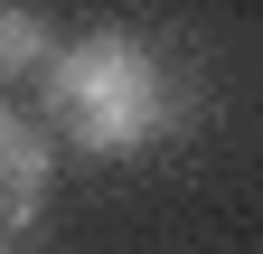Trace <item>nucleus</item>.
<instances>
[{
	"mask_svg": "<svg viewBox=\"0 0 263 254\" xmlns=\"http://www.w3.org/2000/svg\"><path fill=\"white\" fill-rule=\"evenodd\" d=\"M47 179H57L47 132L19 122V113H0V245H19V235L47 216Z\"/></svg>",
	"mask_w": 263,
	"mask_h": 254,
	"instance_id": "f03ea898",
	"label": "nucleus"
},
{
	"mask_svg": "<svg viewBox=\"0 0 263 254\" xmlns=\"http://www.w3.org/2000/svg\"><path fill=\"white\" fill-rule=\"evenodd\" d=\"M47 113L57 132L85 151V160H132V151H151L160 132H170V66L122 38V28H94V38L57 47L47 57Z\"/></svg>",
	"mask_w": 263,
	"mask_h": 254,
	"instance_id": "f257e3e1",
	"label": "nucleus"
},
{
	"mask_svg": "<svg viewBox=\"0 0 263 254\" xmlns=\"http://www.w3.org/2000/svg\"><path fill=\"white\" fill-rule=\"evenodd\" d=\"M0 254H19V245H0Z\"/></svg>",
	"mask_w": 263,
	"mask_h": 254,
	"instance_id": "20e7f679",
	"label": "nucleus"
},
{
	"mask_svg": "<svg viewBox=\"0 0 263 254\" xmlns=\"http://www.w3.org/2000/svg\"><path fill=\"white\" fill-rule=\"evenodd\" d=\"M47 19L38 10H0V76H28V66H47Z\"/></svg>",
	"mask_w": 263,
	"mask_h": 254,
	"instance_id": "7ed1b4c3",
	"label": "nucleus"
}]
</instances>
